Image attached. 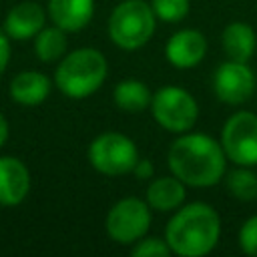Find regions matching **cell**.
<instances>
[{"mask_svg":"<svg viewBox=\"0 0 257 257\" xmlns=\"http://www.w3.org/2000/svg\"><path fill=\"white\" fill-rule=\"evenodd\" d=\"M151 98L149 86L137 78L120 80L114 86V104L124 112H141L151 104Z\"/></svg>","mask_w":257,"mask_h":257,"instance_id":"obj_17","label":"cell"},{"mask_svg":"<svg viewBox=\"0 0 257 257\" xmlns=\"http://www.w3.org/2000/svg\"><path fill=\"white\" fill-rule=\"evenodd\" d=\"M6 139H8V122H6L4 114L0 112V147L6 143Z\"/></svg>","mask_w":257,"mask_h":257,"instance_id":"obj_25","label":"cell"},{"mask_svg":"<svg viewBox=\"0 0 257 257\" xmlns=\"http://www.w3.org/2000/svg\"><path fill=\"white\" fill-rule=\"evenodd\" d=\"M133 173H135L137 179L145 181V179H151V177H153L155 167H153V163H151L149 159H139V161L135 163V167H133Z\"/></svg>","mask_w":257,"mask_h":257,"instance_id":"obj_23","label":"cell"},{"mask_svg":"<svg viewBox=\"0 0 257 257\" xmlns=\"http://www.w3.org/2000/svg\"><path fill=\"white\" fill-rule=\"evenodd\" d=\"M227 189L235 199L253 201L257 199V175L247 167L235 169L227 175Z\"/></svg>","mask_w":257,"mask_h":257,"instance_id":"obj_19","label":"cell"},{"mask_svg":"<svg viewBox=\"0 0 257 257\" xmlns=\"http://www.w3.org/2000/svg\"><path fill=\"white\" fill-rule=\"evenodd\" d=\"M48 92H50V80L42 72L26 70V72L16 74L10 82L12 98L20 104H26V106L40 104L42 100H46Z\"/></svg>","mask_w":257,"mask_h":257,"instance_id":"obj_15","label":"cell"},{"mask_svg":"<svg viewBox=\"0 0 257 257\" xmlns=\"http://www.w3.org/2000/svg\"><path fill=\"white\" fill-rule=\"evenodd\" d=\"M157 16L145 0L120 2L108 18V36L122 50H137L155 32Z\"/></svg>","mask_w":257,"mask_h":257,"instance_id":"obj_4","label":"cell"},{"mask_svg":"<svg viewBox=\"0 0 257 257\" xmlns=\"http://www.w3.org/2000/svg\"><path fill=\"white\" fill-rule=\"evenodd\" d=\"M133 257H169L173 251L167 243V239L159 237H143L137 241V245L131 249Z\"/></svg>","mask_w":257,"mask_h":257,"instance_id":"obj_21","label":"cell"},{"mask_svg":"<svg viewBox=\"0 0 257 257\" xmlns=\"http://www.w3.org/2000/svg\"><path fill=\"white\" fill-rule=\"evenodd\" d=\"M213 90L221 102L241 104L255 92V74L245 62L227 60L215 70Z\"/></svg>","mask_w":257,"mask_h":257,"instance_id":"obj_9","label":"cell"},{"mask_svg":"<svg viewBox=\"0 0 257 257\" xmlns=\"http://www.w3.org/2000/svg\"><path fill=\"white\" fill-rule=\"evenodd\" d=\"M239 247L243 249V253L257 257V215L249 217L239 231Z\"/></svg>","mask_w":257,"mask_h":257,"instance_id":"obj_22","label":"cell"},{"mask_svg":"<svg viewBox=\"0 0 257 257\" xmlns=\"http://www.w3.org/2000/svg\"><path fill=\"white\" fill-rule=\"evenodd\" d=\"M94 12V0H48V14L52 22L64 32L84 28Z\"/></svg>","mask_w":257,"mask_h":257,"instance_id":"obj_13","label":"cell"},{"mask_svg":"<svg viewBox=\"0 0 257 257\" xmlns=\"http://www.w3.org/2000/svg\"><path fill=\"white\" fill-rule=\"evenodd\" d=\"M205 52H207V40L195 28H185L175 32L165 46V56L175 68L197 66L205 58Z\"/></svg>","mask_w":257,"mask_h":257,"instance_id":"obj_10","label":"cell"},{"mask_svg":"<svg viewBox=\"0 0 257 257\" xmlns=\"http://www.w3.org/2000/svg\"><path fill=\"white\" fill-rule=\"evenodd\" d=\"M221 235L217 211L207 203H189L181 207L167 223L165 239L173 253L181 257H201L213 251Z\"/></svg>","mask_w":257,"mask_h":257,"instance_id":"obj_2","label":"cell"},{"mask_svg":"<svg viewBox=\"0 0 257 257\" xmlns=\"http://www.w3.org/2000/svg\"><path fill=\"white\" fill-rule=\"evenodd\" d=\"M255 30L245 22H231L223 30V50L229 60L247 62L255 52Z\"/></svg>","mask_w":257,"mask_h":257,"instance_id":"obj_16","label":"cell"},{"mask_svg":"<svg viewBox=\"0 0 257 257\" xmlns=\"http://www.w3.org/2000/svg\"><path fill=\"white\" fill-rule=\"evenodd\" d=\"M185 201V183L173 177H159L147 189V203L151 209L167 213L181 207Z\"/></svg>","mask_w":257,"mask_h":257,"instance_id":"obj_14","label":"cell"},{"mask_svg":"<svg viewBox=\"0 0 257 257\" xmlns=\"http://www.w3.org/2000/svg\"><path fill=\"white\" fill-rule=\"evenodd\" d=\"M8 60H10V44H8V38L0 32V74L4 72Z\"/></svg>","mask_w":257,"mask_h":257,"instance_id":"obj_24","label":"cell"},{"mask_svg":"<svg viewBox=\"0 0 257 257\" xmlns=\"http://www.w3.org/2000/svg\"><path fill=\"white\" fill-rule=\"evenodd\" d=\"M88 161L98 173L116 177L133 171L135 163L139 161V151L126 135L104 133L90 143Z\"/></svg>","mask_w":257,"mask_h":257,"instance_id":"obj_6","label":"cell"},{"mask_svg":"<svg viewBox=\"0 0 257 257\" xmlns=\"http://www.w3.org/2000/svg\"><path fill=\"white\" fill-rule=\"evenodd\" d=\"M106 78V58L94 48H78L64 56L54 72L56 86L70 98H86Z\"/></svg>","mask_w":257,"mask_h":257,"instance_id":"obj_3","label":"cell"},{"mask_svg":"<svg viewBox=\"0 0 257 257\" xmlns=\"http://www.w3.org/2000/svg\"><path fill=\"white\" fill-rule=\"evenodd\" d=\"M42 28H44V10L36 2H20L4 18V32L16 40L32 38Z\"/></svg>","mask_w":257,"mask_h":257,"instance_id":"obj_12","label":"cell"},{"mask_svg":"<svg viewBox=\"0 0 257 257\" xmlns=\"http://www.w3.org/2000/svg\"><path fill=\"white\" fill-rule=\"evenodd\" d=\"M171 173L191 187L217 185L225 175V151L221 143L203 135L187 133L169 149Z\"/></svg>","mask_w":257,"mask_h":257,"instance_id":"obj_1","label":"cell"},{"mask_svg":"<svg viewBox=\"0 0 257 257\" xmlns=\"http://www.w3.org/2000/svg\"><path fill=\"white\" fill-rule=\"evenodd\" d=\"M106 233L120 245L137 243L151 227V207L143 199L126 197L112 205L104 221Z\"/></svg>","mask_w":257,"mask_h":257,"instance_id":"obj_7","label":"cell"},{"mask_svg":"<svg viewBox=\"0 0 257 257\" xmlns=\"http://www.w3.org/2000/svg\"><path fill=\"white\" fill-rule=\"evenodd\" d=\"M225 157L241 167L257 165V114L241 110L231 114L221 131Z\"/></svg>","mask_w":257,"mask_h":257,"instance_id":"obj_8","label":"cell"},{"mask_svg":"<svg viewBox=\"0 0 257 257\" xmlns=\"http://www.w3.org/2000/svg\"><path fill=\"white\" fill-rule=\"evenodd\" d=\"M155 120L171 133H187L199 116L197 100L181 86H163L151 98Z\"/></svg>","mask_w":257,"mask_h":257,"instance_id":"obj_5","label":"cell"},{"mask_svg":"<svg viewBox=\"0 0 257 257\" xmlns=\"http://www.w3.org/2000/svg\"><path fill=\"white\" fill-rule=\"evenodd\" d=\"M34 50L36 56L44 62H52L56 58H60L66 50V34L62 28L52 26V28H42L36 34L34 40Z\"/></svg>","mask_w":257,"mask_h":257,"instance_id":"obj_18","label":"cell"},{"mask_svg":"<svg viewBox=\"0 0 257 257\" xmlns=\"http://www.w3.org/2000/svg\"><path fill=\"white\" fill-rule=\"evenodd\" d=\"M30 189L26 165L16 157H0V205H18Z\"/></svg>","mask_w":257,"mask_h":257,"instance_id":"obj_11","label":"cell"},{"mask_svg":"<svg viewBox=\"0 0 257 257\" xmlns=\"http://www.w3.org/2000/svg\"><path fill=\"white\" fill-rule=\"evenodd\" d=\"M151 8L163 22H181L189 14V0H153Z\"/></svg>","mask_w":257,"mask_h":257,"instance_id":"obj_20","label":"cell"}]
</instances>
